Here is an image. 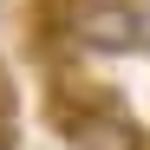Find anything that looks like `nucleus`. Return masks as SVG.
<instances>
[{
  "label": "nucleus",
  "mask_w": 150,
  "mask_h": 150,
  "mask_svg": "<svg viewBox=\"0 0 150 150\" xmlns=\"http://www.w3.org/2000/svg\"><path fill=\"white\" fill-rule=\"evenodd\" d=\"M0 150H13V144H0Z\"/></svg>",
  "instance_id": "2"
},
{
  "label": "nucleus",
  "mask_w": 150,
  "mask_h": 150,
  "mask_svg": "<svg viewBox=\"0 0 150 150\" xmlns=\"http://www.w3.org/2000/svg\"><path fill=\"white\" fill-rule=\"evenodd\" d=\"M144 52H150V7H144Z\"/></svg>",
  "instance_id": "1"
}]
</instances>
